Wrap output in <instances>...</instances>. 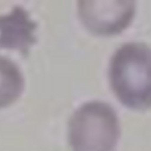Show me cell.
Returning <instances> with one entry per match:
<instances>
[{"mask_svg":"<svg viewBox=\"0 0 151 151\" xmlns=\"http://www.w3.org/2000/svg\"><path fill=\"white\" fill-rule=\"evenodd\" d=\"M136 2L127 0H87L78 2V14L84 26L101 35L117 34L132 21Z\"/></svg>","mask_w":151,"mask_h":151,"instance_id":"3","label":"cell"},{"mask_svg":"<svg viewBox=\"0 0 151 151\" xmlns=\"http://www.w3.org/2000/svg\"><path fill=\"white\" fill-rule=\"evenodd\" d=\"M24 77L18 65L0 55V107L15 101L24 90Z\"/></svg>","mask_w":151,"mask_h":151,"instance_id":"5","label":"cell"},{"mask_svg":"<svg viewBox=\"0 0 151 151\" xmlns=\"http://www.w3.org/2000/svg\"><path fill=\"white\" fill-rule=\"evenodd\" d=\"M119 133L117 113L105 101L80 105L68 122V142L73 151H113Z\"/></svg>","mask_w":151,"mask_h":151,"instance_id":"2","label":"cell"},{"mask_svg":"<svg viewBox=\"0 0 151 151\" xmlns=\"http://www.w3.org/2000/svg\"><path fill=\"white\" fill-rule=\"evenodd\" d=\"M109 79L112 91L125 106L151 107V47L136 41L123 44L110 60Z\"/></svg>","mask_w":151,"mask_h":151,"instance_id":"1","label":"cell"},{"mask_svg":"<svg viewBox=\"0 0 151 151\" xmlns=\"http://www.w3.org/2000/svg\"><path fill=\"white\" fill-rule=\"evenodd\" d=\"M37 24L20 6H15L8 14L0 15V47L17 50L27 55L35 42Z\"/></svg>","mask_w":151,"mask_h":151,"instance_id":"4","label":"cell"}]
</instances>
